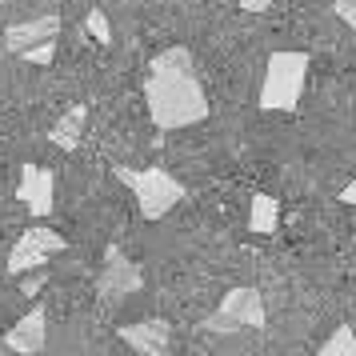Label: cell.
I'll use <instances>...</instances> for the list:
<instances>
[{
  "instance_id": "obj_1",
  "label": "cell",
  "mask_w": 356,
  "mask_h": 356,
  "mask_svg": "<svg viewBox=\"0 0 356 356\" xmlns=\"http://www.w3.org/2000/svg\"><path fill=\"white\" fill-rule=\"evenodd\" d=\"M148 116L161 132L188 129L209 116V97L196 81V72H148L145 81Z\"/></svg>"
},
{
  "instance_id": "obj_2",
  "label": "cell",
  "mask_w": 356,
  "mask_h": 356,
  "mask_svg": "<svg viewBox=\"0 0 356 356\" xmlns=\"http://www.w3.org/2000/svg\"><path fill=\"white\" fill-rule=\"evenodd\" d=\"M308 68H312V56L305 49L273 52L264 65V81H260V113H296L308 84Z\"/></svg>"
},
{
  "instance_id": "obj_3",
  "label": "cell",
  "mask_w": 356,
  "mask_h": 356,
  "mask_svg": "<svg viewBox=\"0 0 356 356\" xmlns=\"http://www.w3.org/2000/svg\"><path fill=\"white\" fill-rule=\"evenodd\" d=\"M120 184H129L132 196H136V209L145 220H161L164 212H172L184 196V184H180L172 172L164 168H129V164H116L113 168Z\"/></svg>"
},
{
  "instance_id": "obj_4",
  "label": "cell",
  "mask_w": 356,
  "mask_h": 356,
  "mask_svg": "<svg viewBox=\"0 0 356 356\" xmlns=\"http://www.w3.org/2000/svg\"><path fill=\"white\" fill-rule=\"evenodd\" d=\"M200 328L212 332V337H228V332H244V328H264V296L257 289L225 292V300L200 321Z\"/></svg>"
},
{
  "instance_id": "obj_5",
  "label": "cell",
  "mask_w": 356,
  "mask_h": 356,
  "mask_svg": "<svg viewBox=\"0 0 356 356\" xmlns=\"http://www.w3.org/2000/svg\"><path fill=\"white\" fill-rule=\"evenodd\" d=\"M65 236L60 232H52V228H24V236L13 244V252H8V276H24L33 273V268H44L49 257L56 252H65Z\"/></svg>"
},
{
  "instance_id": "obj_6",
  "label": "cell",
  "mask_w": 356,
  "mask_h": 356,
  "mask_svg": "<svg viewBox=\"0 0 356 356\" xmlns=\"http://www.w3.org/2000/svg\"><path fill=\"white\" fill-rule=\"evenodd\" d=\"M17 196L36 220L52 216V209H56V172L44 168V164H24L17 180Z\"/></svg>"
},
{
  "instance_id": "obj_7",
  "label": "cell",
  "mask_w": 356,
  "mask_h": 356,
  "mask_svg": "<svg viewBox=\"0 0 356 356\" xmlns=\"http://www.w3.org/2000/svg\"><path fill=\"white\" fill-rule=\"evenodd\" d=\"M140 280H145V276H140V268H136V264H132V260L116 248V244H108V248H104V260H100L97 289L104 292L108 300H124L129 292L140 289Z\"/></svg>"
},
{
  "instance_id": "obj_8",
  "label": "cell",
  "mask_w": 356,
  "mask_h": 356,
  "mask_svg": "<svg viewBox=\"0 0 356 356\" xmlns=\"http://www.w3.org/2000/svg\"><path fill=\"white\" fill-rule=\"evenodd\" d=\"M44 344H49V321H44V308L40 305H36L33 312H24V316L4 332V348L24 353V356L44 353Z\"/></svg>"
},
{
  "instance_id": "obj_9",
  "label": "cell",
  "mask_w": 356,
  "mask_h": 356,
  "mask_svg": "<svg viewBox=\"0 0 356 356\" xmlns=\"http://www.w3.org/2000/svg\"><path fill=\"white\" fill-rule=\"evenodd\" d=\"M116 337L129 344L132 353H145V356H164L168 344H172V328L164 321H140V324H120Z\"/></svg>"
},
{
  "instance_id": "obj_10",
  "label": "cell",
  "mask_w": 356,
  "mask_h": 356,
  "mask_svg": "<svg viewBox=\"0 0 356 356\" xmlns=\"http://www.w3.org/2000/svg\"><path fill=\"white\" fill-rule=\"evenodd\" d=\"M60 33V17H36L29 20V24H13L8 33H4V49L8 52H24V49H33V44H40V40H49V36Z\"/></svg>"
},
{
  "instance_id": "obj_11",
  "label": "cell",
  "mask_w": 356,
  "mask_h": 356,
  "mask_svg": "<svg viewBox=\"0 0 356 356\" xmlns=\"http://www.w3.org/2000/svg\"><path fill=\"white\" fill-rule=\"evenodd\" d=\"M84 120H88V104H72L56 124H52L49 140L56 148H65V152H72V148L81 145V132H84Z\"/></svg>"
},
{
  "instance_id": "obj_12",
  "label": "cell",
  "mask_w": 356,
  "mask_h": 356,
  "mask_svg": "<svg viewBox=\"0 0 356 356\" xmlns=\"http://www.w3.org/2000/svg\"><path fill=\"white\" fill-rule=\"evenodd\" d=\"M248 228L260 232V236H273L280 228V200L268 193H257L252 196V209H248Z\"/></svg>"
},
{
  "instance_id": "obj_13",
  "label": "cell",
  "mask_w": 356,
  "mask_h": 356,
  "mask_svg": "<svg viewBox=\"0 0 356 356\" xmlns=\"http://www.w3.org/2000/svg\"><path fill=\"white\" fill-rule=\"evenodd\" d=\"M148 72H193V52L184 49V44H172V49L152 56Z\"/></svg>"
},
{
  "instance_id": "obj_14",
  "label": "cell",
  "mask_w": 356,
  "mask_h": 356,
  "mask_svg": "<svg viewBox=\"0 0 356 356\" xmlns=\"http://www.w3.org/2000/svg\"><path fill=\"white\" fill-rule=\"evenodd\" d=\"M321 356H356V332L348 324H337V332L321 344Z\"/></svg>"
},
{
  "instance_id": "obj_15",
  "label": "cell",
  "mask_w": 356,
  "mask_h": 356,
  "mask_svg": "<svg viewBox=\"0 0 356 356\" xmlns=\"http://www.w3.org/2000/svg\"><path fill=\"white\" fill-rule=\"evenodd\" d=\"M84 33L92 36L97 44H113V24H108V17H104L100 8H88V17H84Z\"/></svg>"
},
{
  "instance_id": "obj_16",
  "label": "cell",
  "mask_w": 356,
  "mask_h": 356,
  "mask_svg": "<svg viewBox=\"0 0 356 356\" xmlns=\"http://www.w3.org/2000/svg\"><path fill=\"white\" fill-rule=\"evenodd\" d=\"M20 56H24L29 65H44V68H49V65H52V56H56V36L40 40V44H33V49H24Z\"/></svg>"
},
{
  "instance_id": "obj_17",
  "label": "cell",
  "mask_w": 356,
  "mask_h": 356,
  "mask_svg": "<svg viewBox=\"0 0 356 356\" xmlns=\"http://www.w3.org/2000/svg\"><path fill=\"white\" fill-rule=\"evenodd\" d=\"M44 284H49V264H44V268H33V276H24V280H20V292L36 300V292L44 289Z\"/></svg>"
},
{
  "instance_id": "obj_18",
  "label": "cell",
  "mask_w": 356,
  "mask_h": 356,
  "mask_svg": "<svg viewBox=\"0 0 356 356\" xmlns=\"http://www.w3.org/2000/svg\"><path fill=\"white\" fill-rule=\"evenodd\" d=\"M332 13L356 33V0H332Z\"/></svg>"
},
{
  "instance_id": "obj_19",
  "label": "cell",
  "mask_w": 356,
  "mask_h": 356,
  "mask_svg": "<svg viewBox=\"0 0 356 356\" xmlns=\"http://www.w3.org/2000/svg\"><path fill=\"white\" fill-rule=\"evenodd\" d=\"M244 13H264V8H273V0H241Z\"/></svg>"
},
{
  "instance_id": "obj_20",
  "label": "cell",
  "mask_w": 356,
  "mask_h": 356,
  "mask_svg": "<svg viewBox=\"0 0 356 356\" xmlns=\"http://www.w3.org/2000/svg\"><path fill=\"white\" fill-rule=\"evenodd\" d=\"M340 200H344V204H353V209H356V180H348V184H344V193H340Z\"/></svg>"
},
{
  "instance_id": "obj_21",
  "label": "cell",
  "mask_w": 356,
  "mask_h": 356,
  "mask_svg": "<svg viewBox=\"0 0 356 356\" xmlns=\"http://www.w3.org/2000/svg\"><path fill=\"white\" fill-rule=\"evenodd\" d=\"M0 4H4V0H0Z\"/></svg>"
}]
</instances>
